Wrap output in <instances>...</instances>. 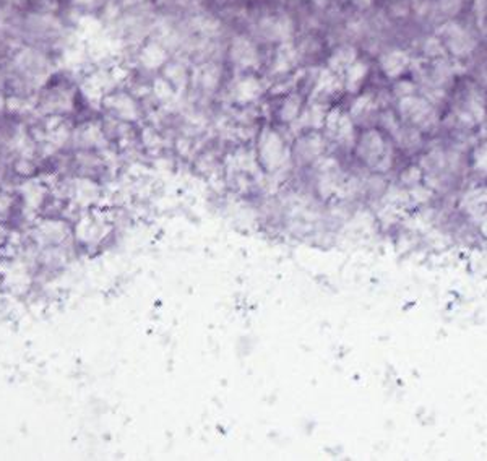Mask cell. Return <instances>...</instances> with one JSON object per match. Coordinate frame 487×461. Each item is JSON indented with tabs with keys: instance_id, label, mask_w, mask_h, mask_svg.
I'll list each match as a JSON object with an SVG mask.
<instances>
[{
	"instance_id": "1",
	"label": "cell",
	"mask_w": 487,
	"mask_h": 461,
	"mask_svg": "<svg viewBox=\"0 0 487 461\" xmlns=\"http://www.w3.org/2000/svg\"><path fill=\"white\" fill-rule=\"evenodd\" d=\"M109 224L101 215L89 210H84L77 218L75 224H72V236L75 248L91 252L93 248L99 247L108 236Z\"/></svg>"
}]
</instances>
